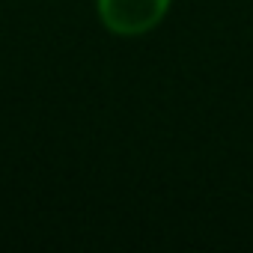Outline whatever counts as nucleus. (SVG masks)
I'll return each instance as SVG.
<instances>
[{"instance_id": "f257e3e1", "label": "nucleus", "mask_w": 253, "mask_h": 253, "mask_svg": "<svg viewBox=\"0 0 253 253\" xmlns=\"http://www.w3.org/2000/svg\"><path fill=\"white\" fill-rule=\"evenodd\" d=\"M173 0H95L98 24L116 39H143L164 24Z\"/></svg>"}]
</instances>
